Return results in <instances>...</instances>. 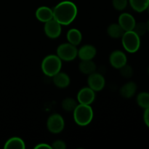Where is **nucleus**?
I'll use <instances>...</instances> for the list:
<instances>
[{"label":"nucleus","mask_w":149,"mask_h":149,"mask_svg":"<svg viewBox=\"0 0 149 149\" xmlns=\"http://www.w3.org/2000/svg\"><path fill=\"white\" fill-rule=\"evenodd\" d=\"M44 31L48 38L54 39H57L61 36L62 28H61V25L53 18L45 23Z\"/></svg>","instance_id":"8"},{"label":"nucleus","mask_w":149,"mask_h":149,"mask_svg":"<svg viewBox=\"0 0 149 149\" xmlns=\"http://www.w3.org/2000/svg\"><path fill=\"white\" fill-rule=\"evenodd\" d=\"M52 78H53L52 81H53L54 84L58 88H66L69 86L70 82H71L69 76L65 72L60 71L59 73L53 76Z\"/></svg>","instance_id":"14"},{"label":"nucleus","mask_w":149,"mask_h":149,"mask_svg":"<svg viewBox=\"0 0 149 149\" xmlns=\"http://www.w3.org/2000/svg\"><path fill=\"white\" fill-rule=\"evenodd\" d=\"M96 64L93 61V60H87V61H81L79 64V69L85 75H90L92 73L96 71Z\"/></svg>","instance_id":"17"},{"label":"nucleus","mask_w":149,"mask_h":149,"mask_svg":"<svg viewBox=\"0 0 149 149\" xmlns=\"http://www.w3.org/2000/svg\"><path fill=\"white\" fill-rule=\"evenodd\" d=\"M47 127L49 132L53 134H59L65 127V121L59 113H52L47 121Z\"/></svg>","instance_id":"6"},{"label":"nucleus","mask_w":149,"mask_h":149,"mask_svg":"<svg viewBox=\"0 0 149 149\" xmlns=\"http://www.w3.org/2000/svg\"><path fill=\"white\" fill-rule=\"evenodd\" d=\"M97 54V49L92 45H84L78 49L77 56L81 61L93 60Z\"/></svg>","instance_id":"12"},{"label":"nucleus","mask_w":149,"mask_h":149,"mask_svg":"<svg viewBox=\"0 0 149 149\" xmlns=\"http://www.w3.org/2000/svg\"><path fill=\"white\" fill-rule=\"evenodd\" d=\"M136 101L138 106L143 109H147L149 107V93L141 92L137 95Z\"/></svg>","instance_id":"22"},{"label":"nucleus","mask_w":149,"mask_h":149,"mask_svg":"<svg viewBox=\"0 0 149 149\" xmlns=\"http://www.w3.org/2000/svg\"><path fill=\"white\" fill-rule=\"evenodd\" d=\"M77 100L79 104L91 105L95 100V92L90 87H83L77 93Z\"/></svg>","instance_id":"9"},{"label":"nucleus","mask_w":149,"mask_h":149,"mask_svg":"<svg viewBox=\"0 0 149 149\" xmlns=\"http://www.w3.org/2000/svg\"><path fill=\"white\" fill-rule=\"evenodd\" d=\"M52 148L53 149H65L66 148V144L63 141L61 140H57L55 141L51 145Z\"/></svg>","instance_id":"26"},{"label":"nucleus","mask_w":149,"mask_h":149,"mask_svg":"<svg viewBox=\"0 0 149 149\" xmlns=\"http://www.w3.org/2000/svg\"><path fill=\"white\" fill-rule=\"evenodd\" d=\"M147 10H148V13H149V4H148V8H147Z\"/></svg>","instance_id":"30"},{"label":"nucleus","mask_w":149,"mask_h":149,"mask_svg":"<svg viewBox=\"0 0 149 149\" xmlns=\"http://www.w3.org/2000/svg\"><path fill=\"white\" fill-rule=\"evenodd\" d=\"M148 74H149V66H148Z\"/></svg>","instance_id":"31"},{"label":"nucleus","mask_w":149,"mask_h":149,"mask_svg":"<svg viewBox=\"0 0 149 149\" xmlns=\"http://www.w3.org/2000/svg\"><path fill=\"white\" fill-rule=\"evenodd\" d=\"M4 148L5 149L10 148H18L24 149L26 148V144L24 141L19 137H13L10 138L4 144Z\"/></svg>","instance_id":"19"},{"label":"nucleus","mask_w":149,"mask_h":149,"mask_svg":"<svg viewBox=\"0 0 149 149\" xmlns=\"http://www.w3.org/2000/svg\"><path fill=\"white\" fill-rule=\"evenodd\" d=\"M146 25H147V29H148V31L149 32V20L147 21Z\"/></svg>","instance_id":"29"},{"label":"nucleus","mask_w":149,"mask_h":149,"mask_svg":"<svg viewBox=\"0 0 149 149\" xmlns=\"http://www.w3.org/2000/svg\"><path fill=\"white\" fill-rule=\"evenodd\" d=\"M87 84H88V87L95 92H100L104 88L106 80L102 74L95 71L88 75Z\"/></svg>","instance_id":"7"},{"label":"nucleus","mask_w":149,"mask_h":149,"mask_svg":"<svg viewBox=\"0 0 149 149\" xmlns=\"http://www.w3.org/2000/svg\"><path fill=\"white\" fill-rule=\"evenodd\" d=\"M131 7L138 13H143L147 10L149 0H129Z\"/></svg>","instance_id":"20"},{"label":"nucleus","mask_w":149,"mask_h":149,"mask_svg":"<svg viewBox=\"0 0 149 149\" xmlns=\"http://www.w3.org/2000/svg\"><path fill=\"white\" fill-rule=\"evenodd\" d=\"M35 15L39 21L45 23L53 19V12L49 7L42 6L36 10Z\"/></svg>","instance_id":"13"},{"label":"nucleus","mask_w":149,"mask_h":149,"mask_svg":"<svg viewBox=\"0 0 149 149\" xmlns=\"http://www.w3.org/2000/svg\"><path fill=\"white\" fill-rule=\"evenodd\" d=\"M79 103L77 100H75L74 98L71 97H65L63 100L62 103H61V106H62L63 109L65 111L71 112L74 111V109L77 108L78 106Z\"/></svg>","instance_id":"21"},{"label":"nucleus","mask_w":149,"mask_h":149,"mask_svg":"<svg viewBox=\"0 0 149 149\" xmlns=\"http://www.w3.org/2000/svg\"><path fill=\"white\" fill-rule=\"evenodd\" d=\"M34 148L39 149V148H52L51 145H49L48 143H38L37 145L35 146Z\"/></svg>","instance_id":"28"},{"label":"nucleus","mask_w":149,"mask_h":149,"mask_svg":"<svg viewBox=\"0 0 149 149\" xmlns=\"http://www.w3.org/2000/svg\"><path fill=\"white\" fill-rule=\"evenodd\" d=\"M53 18L61 26L70 25L76 19L78 13L77 5L71 1L59 2L53 9Z\"/></svg>","instance_id":"1"},{"label":"nucleus","mask_w":149,"mask_h":149,"mask_svg":"<svg viewBox=\"0 0 149 149\" xmlns=\"http://www.w3.org/2000/svg\"><path fill=\"white\" fill-rule=\"evenodd\" d=\"M109 62L113 68L119 69L122 66L126 65L127 62V58L125 52L116 49L111 53L109 56Z\"/></svg>","instance_id":"10"},{"label":"nucleus","mask_w":149,"mask_h":149,"mask_svg":"<svg viewBox=\"0 0 149 149\" xmlns=\"http://www.w3.org/2000/svg\"><path fill=\"white\" fill-rule=\"evenodd\" d=\"M143 121L146 125L149 128V107L145 109L143 113Z\"/></svg>","instance_id":"27"},{"label":"nucleus","mask_w":149,"mask_h":149,"mask_svg":"<svg viewBox=\"0 0 149 149\" xmlns=\"http://www.w3.org/2000/svg\"><path fill=\"white\" fill-rule=\"evenodd\" d=\"M73 113H74L73 116H74V122L77 123V125L81 127L87 126L90 125L93 121V116H94L93 110L90 105L79 103Z\"/></svg>","instance_id":"2"},{"label":"nucleus","mask_w":149,"mask_h":149,"mask_svg":"<svg viewBox=\"0 0 149 149\" xmlns=\"http://www.w3.org/2000/svg\"><path fill=\"white\" fill-rule=\"evenodd\" d=\"M118 23L125 31H129L133 30L136 21L132 15L127 13H124L119 15Z\"/></svg>","instance_id":"11"},{"label":"nucleus","mask_w":149,"mask_h":149,"mask_svg":"<svg viewBox=\"0 0 149 149\" xmlns=\"http://www.w3.org/2000/svg\"><path fill=\"white\" fill-rule=\"evenodd\" d=\"M120 70V74L123 77L127 79H129L130 77H132L133 75V69H132V67L130 65H125L124 66H122V68H119Z\"/></svg>","instance_id":"25"},{"label":"nucleus","mask_w":149,"mask_h":149,"mask_svg":"<svg viewBox=\"0 0 149 149\" xmlns=\"http://www.w3.org/2000/svg\"><path fill=\"white\" fill-rule=\"evenodd\" d=\"M68 42L75 46H78L82 40V34L81 31L77 29H71L66 33Z\"/></svg>","instance_id":"16"},{"label":"nucleus","mask_w":149,"mask_h":149,"mask_svg":"<svg viewBox=\"0 0 149 149\" xmlns=\"http://www.w3.org/2000/svg\"><path fill=\"white\" fill-rule=\"evenodd\" d=\"M133 31H135L138 36H143L146 34L148 29H147V25L146 23H143V22H139V23H135V26L133 29Z\"/></svg>","instance_id":"23"},{"label":"nucleus","mask_w":149,"mask_h":149,"mask_svg":"<svg viewBox=\"0 0 149 149\" xmlns=\"http://www.w3.org/2000/svg\"><path fill=\"white\" fill-rule=\"evenodd\" d=\"M41 67L44 74L52 77L61 71L62 61L57 55H49L44 58Z\"/></svg>","instance_id":"3"},{"label":"nucleus","mask_w":149,"mask_h":149,"mask_svg":"<svg viewBox=\"0 0 149 149\" xmlns=\"http://www.w3.org/2000/svg\"><path fill=\"white\" fill-rule=\"evenodd\" d=\"M128 4V0H112V5L115 10L118 11H122L127 7Z\"/></svg>","instance_id":"24"},{"label":"nucleus","mask_w":149,"mask_h":149,"mask_svg":"<svg viewBox=\"0 0 149 149\" xmlns=\"http://www.w3.org/2000/svg\"><path fill=\"white\" fill-rule=\"evenodd\" d=\"M122 43L127 52L135 53L141 47V39L135 31H125L122 36Z\"/></svg>","instance_id":"4"},{"label":"nucleus","mask_w":149,"mask_h":149,"mask_svg":"<svg viewBox=\"0 0 149 149\" xmlns=\"http://www.w3.org/2000/svg\"><path fill=\"white\" fill-rule=\"evenodd\" d=\"M137 91V84L134 81H128L122 86L120 88V94L125 98H131L135 95Z\"/></svg>","instance_id":"15"},{"label":"nucleus","mask_w":149,"mask_h":149,"mask_svg":"<svg viewBox=\"0 0 149 149\" xmlns=\"http://www.w3.org/2000/svg\"><path fill=\"white\" fill-rule=\"evenodd\" d=\"M78 49L77 46L68 43H63L60 45L57 48V55L61 58V61L70 62L77 57Z\"/></svg>","instance_id":"5"},{"label":"nucleus","mask_w":149,"mask_h":149,"mask_svg":"<svg viewBox=\"0 0 149 149\" xmlns=\"http://www.w3.org/2000/svg\"><path fill=\"white\" fill-rule=\"evenodd\" d=\"M125 31L119 23H111L107 28V33L112 39H119L123 36Z\"/></svg>","instance_id":"18"}]
</instances>
